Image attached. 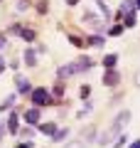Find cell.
I'll return each mask as SVG.
<instances>
[{"label": "cell", "instance_id": "cell-1", "mask_svg": "<svg viewBox=\"0 0 140 148\" xmlns=\"http://www.w3.org/2000/svg\"><path fill=\"white\" fill-rule=\"evenodd\" d=\"M128 121H130V111H120L118 116H116L113 126H111V131L106 133V136H101V146H106V143H108V141H111L113 136H118V133H120V131L125 128V123H128Z\"/></svg>", "mask_w": 140, "mask_h": 148}, {"label": "cell", "instance_id": "cell-2", "mask_svg": "<svg viewBox=\"0 0 140 148\" xmlns=\"http://www.w3.org/2000/svg\"><path fill=\"white\" fill-rule=\"evenodd\" d=\"M32 104H35V106H49V104H52V99H49V91H47L44 86L35 89V91H32Z\"/></svg>", "mask_w": 140, "mask_h": 148}, {"label": "cell", "instance_id": "cell-3", "mask_svg": "<svg viewBox=\"0 0 140 148\" xmlns=\"http://www.w3.org/2000/svg\"><path fill=\"white\" fill-rule=\"evenodd\" d=\"M25 121L30 123V126H37V123H39V106H35V109H27V111H25Z\"/></svg>", "mask_w": 140, "mask_h": 148}, {"label": "cell", "instance_id": "cell-4", "mask_svg": "<svg viewBox=\"0 0 140 148\" xmlns=\"http://www.w3.org/2000/svg\"><path fill=\"white\" fill-rule=\"evenodd\" d=\"M118 82H120V77H118L116 69H108V72L103 74V84H106V86H116Z\"/></svg>", "mask_w": 140, "mask_h": 148}, {"label": "cell", "instance_id": "cell-5", "mask_svg": "<svg viewBox=\"0 0 140 148\" xmlns=\"http://www.w3.org/2000/svg\"><path fill=\"white\" fill-rule=\"evenodd\" d=\"M17 128H20V116H17V111H12L10 116H7V131L17 133Z\"/></svg>", "mask_w": 140, "mask_h": 148}, {"label": "cell", "instance_id": "cell-6", "mask_svg": "<svg viewBox=\"0 0 140 148\" xmlns=\"http://www.w3.org/2000/svg\"><path fill=\"white\" fill-rule=\"evenodd\" d=\"M39 131L47 133V136H54V133H57V123H54V121H47V123H42V126H39Z\"/></svg>", "mask_w": 140, "mask_h": 148}, {"label": "cell", "instance_id": "cell-7", "mask_svg": "<svg viewBox=\"0 0 140 148\" xmlns=\"http://www.w3.org/2000/svg\"><path fill=\"white\" fill-rule=\"evenodd\" d=\"M116 64H118V54H106L103 57V67L106 69H116Z\"/></svg>", "mask_w": 140, "mask_h": 148}, {"label": "cell", "instance_id": "cell-8", "mask_svg": "<svg viewBox=\"0 0 140 148\" xmlns=\"http://www.w3.org/2000/svg\"><path fill=\"white\" fill-rule=\"evenodd\" d=\"M25 64H27V67H35V64H37V54H35V49H25Z\"/></svg>", "mask_w": 140, "mask_h": 148}, {"label": "cell", "instance_id": "cell-9", "mask_svg": "<svg viewBox=\"0 0 140 148\" xmlns=\"http://www.w3.org/2000/svg\"><path fill=\"white\" fill-rule=\"evenodd\" d=\"M84 22H88V27H93V30H101V20L96 15H84Z\"/></svg>", "mask_w": 140, "mask_h": 148}, {"label": "cell", "instance_id": "cell-10", "mask_svg": "<svg viewBox=\"0 0 140 148\" xmlns=\"http://www.w3.org/2000/svg\"><path fill=\"white\" fill-rule=\"evenodd\" d=\"M17 91H20V94H27V91H30V82L25 79V77H17Z\"/></svg>", "mask_w": 140, "mask_h": 148}, {"label": "cell", "instance_id": "cell-11", "mask_svg": "<svg viewBox=\"0 0 140 148\" xmlns=\"http://www.w3.org/2000/svg\"><path fill=\"white\" fill-rule=\"evenodd\" d=\"M12 104H17V94H10L5 101H3V109H12Z\"/></svg>", "mask_w": 140, "mask_h": 148}, {"label": "cell", "instance_id": "cell-12", "mask_svg": "<svg viewBox=\"0 0 140 148\" xmlns=\"http://www.w3.org/2000/svg\"><path fill=\"white\" fill-rule=\"evenodd\" d=\"M88 45H91V47H103V37H99V35H96V37H88Z\"/></svg>", "mask_w": 140, "mask_h": 148}, {"label": "cell", "instance_id": "cell-13", "mask_svg": "<svg viewBox=\"0 0 140 148\" xmlns=\"http://www.w3.org/2000/svg\"><path fill=\"white\" fill-rule=\"evenodd\" d=\"M138 25V17H135V12H128V17H125V27H135Z\"/></svg>", "mask_w": 140, "mask_h": 148}, {"label": "cell", "instance_id": "cell-14", "mask_svg": "<svg viewBox=\"0 0 140 148\" xmlns=\"http://www.w3.org/2000/svg\"><path fill=\"white\" fill-rule=\"evenodd\" d=\"M96 8H99V10L103 12V17H111V10H108V5H106L103 0H99V3H96Z\"/></svg>", "mask_w": 140, "mask_h": 148}, {"label": "cell", "instance_id": "cell-15", "mask_svg": "<svg viewBox=\"0 0 140 148\" xmlns=\"http://www.w3.org/2000/svg\"><path fill=\"white\" fill-rule=\"evenodd\" d=\"M64 148H86V143H84L81 138H76V141H69V143H67Z\"/></svg>", "mask_w": 140, "mask_h": 148}, {"label": "cell", "instance_id": "cell-16", "mask_svg": "<svg viewBox=\"0 0 140 148\" xmlns=\"http://www.w3.org/2000/svg\"><path fill=\"white\" fill-rule=\"evenodd\" d=\"M69 42H71L74 47H86V45H84V40H81V37H76V35H69Z\"/></svg>", "mask_w": 140, "mask_h": 148}, {"label": "cell", "instance_id": "cell-17", "mask_svg": "<svg viewBox=\"0 0 140 148\" xmlns=\"http://www.w3.org/2000/svg\"><path fill=\"white\" fill-rule=\"evenodd\" d=\"M22 40H25V42H35V32H32V30H22Z\"/></svg>", "mask_w": 140, "mask_h": 148}, {"label": "cell", "instance_id": "cell-18", "mask_svg": "<svg viewBox=\"0 0 140 148\" xmlns=\"http://www.w3.org/2000/svg\"><path fill=\"white\" fill-rule=\"evenodd\" d=\"M67 133H69V131H57V133L52 136V141H54V143H57V141H64V138H67Z\"/></svg>", "mask_w": 140, "mask_h": 148}, {"label": "cell", "instance_id": "cell-19", "mask_svg": "<svg viewBox=\"0 0 140 148\" xmlns=\"http://www.w3.org/2000/svg\"><path fill=\"white\" fill-rule=\"evenodd\" d=\"M27 8H30V0H20V3H17V10L20 12H25Z\"/></svg>", "mask_w": 140, "mask_h": 148}, {"label": "cell", "instance_id": "cell-20", "mask_svg": "<svg viewBox=\"0 0 140 148\" xmlns=\"http://www.w3.org/2000/svg\"><path fill=\"white\" fill-rule=\"evenodd\" d=\"M133 3H130V0H123V8H120V10H123V12H130V10H133Z\"/></svg>", "mask_w": 140, "mask_h": 148}, {"label": "cell", "instance_id": "cell-21", "mask_svg": "<svg viewBox=\"0 0 140 148\" xmlns=\"http://www.w3.org/2000/svg\"><path fill=\"white\" fill-rule=\"evenodd\" d=\"M79 94H81V96H84V99H86V96H88V94H91V86H88V84H84V86H81V89H79Z\"/></svg>", "mask_w": 140, "mask_h": 148}, {"label": "cell", "instance_id": "cell-22", "mask_svg": "<svg viewBox=\"0 0 140 148\" xmlns=\"http://www.w3.org/2000/svg\"><path fill=\"white\" fill-rule=\"evenodd\" d=\"M108 32H111V35H113V37H118V35H120V32H123V27H120V25H116V27H111V30H108Z\"/></svg>", "mask_w": 140, "mask_h": 148}, {"label": "cell", "instance_id": "cell-23", "mask_svg": "<svg viewBox=\"0 0 140 148\" xmlns=\"http://www.w3.org/2000/svg\"><path fill=\"white\" fill-rule=\"evenodd\" d=\"M10 35H22V25H12L10 27Z\"/></svg>", "mask_w": 140, "mask_h": 148}, {"label": "cell", "instance_id": "cell-24", "mask_svg": "<svg viewBox=\"0 0 140 148\" xmlns=\"http://www.w3.org/2000/svg\"><path fill=\"white\" fill-rule=\"evenodd\" d=\"M125 146V136H118V141L113 143V148H123Z\"/></svg>", "mask_w": 140, "mask_h": 148}, {"label": "cell", "instance_id": "cell-25", "mask_svg": "<svg viewBox=\"0 0 140 148\" xmlns=\"http://www.w3.org/2000/svg\"><path fill=\"white\" fill-rule=\"evenodd\" d=\"M3 136H5V126L0 123V141H3Z\"/></svg>", "mask_w": 140, "mask_h": 148}, {"label": "cell", "instance_id": "cell-26", "mask_svg": "<svg viewBox=\"0 0 140 148\" xmlns=\"http://www.w3.org/2000/svg\"><path fill=\"white\" fill-rule=\"evenodd\" d=\"M17 148H32V143H20Z\"/></svg>", "mask_w": 140, "mask_h": 148}, {"label": "cell", "instance_id": "cell-27", "mask_svg": "<svg viewBox=\"0 0 140 148\" xmlns=\"http://www.w3.org/2000/svg\"><path fill=\"white\" fill-rule=\"evenodd\" d=\"M3 47H5V37L0 35V49H3Z\"/></svg>", "mask_w": 140, "mask_h": 148}, {"label": "cell", "instance_id": "cell-28", "mask_svg": "<svg viewBox=\"0 0 140 148\" xmlns=\"http://www.w3.org/2000/svg\"><path fill=\"white\" fill-rule=\"evenodd\" d=\"M76 3H79V0H67V5H71V8L76 5Z\"/></svg>", "mask_w": 140, "mask_h": 148}, {"label": "cell", "instance_id": "cell-29", "mask_svg": "<svg viewBox=\"0 0 140 148\" xmlns=\"http://www.w3.org/2000/svg\"><path fill=\"white\" fill-rule=\"evenodd\" d=\"M135 84H138V86H140V72H138V74H135Z\"/></svg>", "mask_w": 140, "mask_h": 148}, {"label": "cell", "instance_id": "cell-30", "mask_svg": "<svg viewBox=\"0 0 140 148\" xmlns=\"http://www.w3.org/2000/svg\"><path fill=\"white\" fill-rule=\"evenodd\" d=\"M130 148H140V141H135V143H133V146H130Z\"/></svg>", "mask_w": 140, "mask_h": 148}, {"label": "cell", "instance_id": "cell-31", "mask_svg": "<svg viewBox=\"0 0 140 148\" xmlns=\"http://www.w3.org/2000/svg\"><path fill=\"white\" fill-rule=\"evenodd\" d=\"M3 67H5V64H3V59H0V74H3Z\"/></svg>", "mask_w": 140, "mask_h": 148}, {"label": "cell", "instance_id": "cell-32", "mask_svg": "<svg viewBox=\"0 0 140 148\" xmlns=\"http://www.w3.org/2000/svg\"><path fill=\"white\" fill-rule=\"evenodd\" d=\"M135 8H140V0H135Z\"/></svg>", "mask_w": 140, "mask_h": 148}]
</instances>
